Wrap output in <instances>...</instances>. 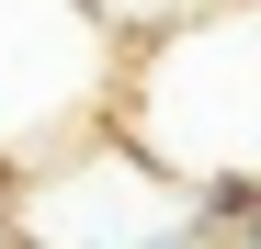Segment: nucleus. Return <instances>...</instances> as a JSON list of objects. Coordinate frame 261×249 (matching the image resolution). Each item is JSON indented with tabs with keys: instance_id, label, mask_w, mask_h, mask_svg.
Here are the masks:
<instances>
[{
	"instance_id": "nucleus-3",
	"label": "nucleus",
	"mask_w": 261,
	"mask_h": 249,
	"mask_svg": "<svg viewBox=\"0 0 261 249\" xmlns=\"http://www.w3.org/2000/svg\"><path fill=\"white\" fill-rule=\"evenodd\" d=\"M91 12H102V23L125 34V46H137V34H159V23H182L193 0H91Z\"/></svg>"
},
{
	"instance_id": "nucleus-1",
	"label": "nucleus",
	"mask_w": 261,
	"mask_h": 249,
	"mask_svg": "<svg viewBox=\"0 0 261 249\" xmlns=\"http://www.w3.org/2000/svg\"><path fill=\"white\" fill-rule=\"evenodd\" d=\"M114 136L148 147L170 181H193L216 215L261 193V0H193L125 46Z\"/></svg>"
},
{
	"instance_id": "nucleus-2",
	"label": "nucleus",
	"mask_w": 261,
	"mask_h": 249,
	"mask_svg": "<svg viewBox=\"0 0 261 249\" xmlns=\"http://www.w3.org/2000/svg\"><path fill=\"white\" fill-rule=\"evenodd\" d=\"M125 34L91 0H0V170L114 124Z\"/></svg>"
},
{
	"instance_id": "nucleus-5",
	"label": "nucleus",
	"mask_w": 261,
	"mask_h": 249,
	"mask_svg": "<svg viewBox=\"0 0 261 249\" xmlns=\"http://www.w3.org/2000/svg\"><path fill=\"white\" fill-rule=\"evenodd\" d=\"M0 249H12V238H0Z\"/></svg>"
},
{
	"instance_id": "nucleus-4",
	"label": "nucleus",
	"mask_w": 261,
	"mask_h": 249,
	"mask_svg": "<svg viewBox=\"0 0 261 249\" xmlns=\"http://www.w3.org/2000/svg\"><path fill=\"white\" fill-rule=\"evenodd\" d=\"M216 249H261V193H239L227 215H216Z\"/></svg>"
}]
</instances>
